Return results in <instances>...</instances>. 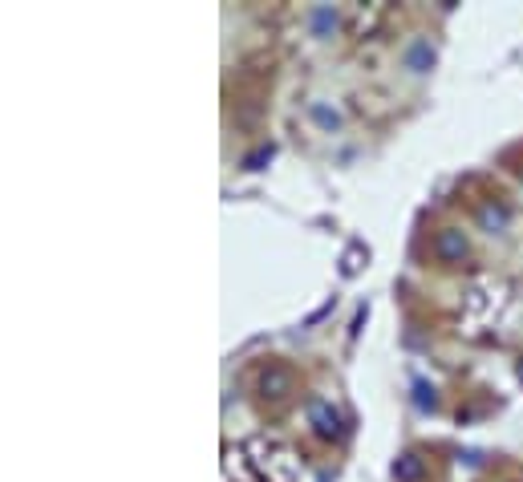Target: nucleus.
<instances>
[{
    "instance_id": "f03ea898",
    "label": "nucleus",
    "mask_w": 523,
    "mask_h": 482,
    "mask_svg": "<svg viewBox=\"0 0 523 482\" xmlns=\"http://www.w3.org/2000/svg\"><path fill=\"white\" fill-rule=\"evenodd\" d=\"M309 29H312V37H325L328 29H337V8H328V4L312 8V13H309Z\"/></svg>"
},
{
    "instance_id": "423d86ee",
    "label": "nucleus",
    "mask_w": 523,
    "mask_h": 482,
    "mask_svg": "<svg viewBox=\"0 0 523 482\" xmlns=\"http://www.w3.org/2000/svg\"><path fill=\"white\" fill-rule=\"evenodd\" d=\"M312 118H316L321 126H328V130H333V126H337V122H341V118H337V113H333V110H325V106H312Z\"/></svg>"
},
{
    "instance_id": "39448f33",
    "label": "nucleus",
    "mask_w": 523,
    "mask_h": 482,
    "mask_svg": "<svg viewBox=\"0 0 523 482\" xmlns=\"http://www.w3.org/2000/svg\"><path fill=\"white\" fill-rule=\"evenodd\" d=\"M418 474H422V462H418V458H414V454H406V458H402V462H398V478H418Z\"/></svg>"
},
{
    "instance_id": "20e7f679",
    "label": "nucleus",
    "mask_w": 523,
    "mask_h": 482,
    "mask_svg": "<svg viewBox=\"0 0 523 482\" xmlns=\"http://www.w3.org/2000/svg\"><path fill=\"white\" fill-rule=\"evenodd\" d=\"M288 381H293V377H288V373H280V369L264 373V393L272 389V397H280V389H288Z\"/></svg>"
},
{
    "instance_id": "0eeeda50",
    "label": "nucleus",
    "mask_w": 523,
    "mask_h": 482,
    "mask_svg": "<svg viewBox=\"0 0 523 482\" xmlns=\"http://www.w3.org/2000/svg\"><path fill=\"white\" fill-rule=\"evenodd\" d=\"M442 256H458V252H462V240H458V235H442Z\"/></svg>"
},
{
    "instance_id": "7ed1b4c3",
    "label": "nucleus",
    "mask_w": 523,
    "mask_h": 482,
    "mask_svg": "<svg viewBox=\"0 0 523 482\" xmlns=\"http://www.w3.org/2000/svg\"><path fill=\"white\" fill-rule=\"evenodd\" d=\"M309 414H312V421H316V430H321V434H341V418H337V414H333L328 405L316 402Z\"/></svg>"
},
{
    "instance_id": "f257e3e1",
    "label": "nucleus",
    "mask_w": 523,
    "mask_h": 482,
    "mask_svg": "<svg viewBox=\"0 0 523 482\" xmlns=\"http://www.w3.org/2000/svg\"><path fill=\"white\" fill-rule=\"evenodd\" d=\"M406 69L410 73H426L430 65H434V49H430V41H414V45H406Z\"/></svg>"
},
{
    "instance_id": "6e6552de",
    "label": "nucleus",
    "mask_w": 523,
    "mask_h": 482,
    "mask_svg": "<svg viewBox=\"0 0 523 482\" xmlns=\"http://www.w3.org/2000/svg\"><path fill=\"white\" fill-rule=\"evenodd\" d=\"M503 219H507V215H503V211H483V223H487V227H503Z\"/></svg>"
}]
</instances>
